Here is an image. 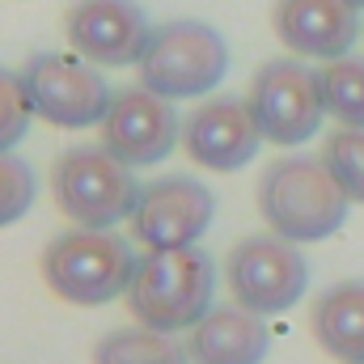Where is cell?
Returning a JSON list of instances; mask_svg holds the SVG:
<instances>
[{
    "mask_svg": "<svg viewBox=\"0 0 364 364\" xmlns=\"http://www.w3.org/2000/svg\"><path fill=\"white\" fill-rule=\"evenodd\" d=\"M352 199L326 170L322 157H279L259 178V212L272 225V233L305 246L326 242L343 229Z\"/></svg>",
    "mask_w": 364,
    "mask_h": 364,
    "instance_id": "cell-1",
    "label": "cell"
},
{
    "mask_svg": "<svg viewBox=\"0 0 364 364\" xmlns=\"http://www.w3.org/2000/svg\"><path fill=\"white\" fill-rule=\"evenodd\" d=\"M212 292H216V263L208 250L199 246L144 250L127 284V309L140 326L178 335L212 309Z\"/></svg>",
    "mask_w": 364,
    "mask_h": 364,
    "instance_id": "cell-2",
    "label": "cell"
},
{
    "mask_svg": "<svg viewBox=\"0 0 364 364\" xmlns=\"http://www.w3.org/2000/svg\"><path fill=\"white\" fill-rule=\"evenodd\" d=\"M136 263L140 259L132 255L127 237L114 229H68L43 250V279L60 301L97 309L127 296Z\"/></svg>",
    "mask_w": 364,
    "mask_h": 364,
    "instance_id": "cell-3",
    "label": "cell"
},
{
    "mask_svg": "<svg viewBox=\"0 0 364 364\" xmlns=\"http://www.w3.org/2000/svg\"><path fill=\"white\" fill-rule=\"evenodd\" d=\"M140 85L170 102H191L208 97L229 77V43L216 26L195 21V17H174L153 30L144 60L136 64Z\"/></svg>",
    "mask_w": 364,
    "mask_h": 364,
    "instance_id": "cell-4",
    "label": "cell"
},
{
    "mask_svg": "<svg viewBox=\"0 0 364 364\" xmlns=\"http://www.w3.org/2000/svg\"><path fill=\"white\" fill-rule=\"evenodd\" d=\"M51 195L77 229H114L132 220L140 203V182L102 144H81L60 153L51 166Z\"/></svg>",
    "mask_w": 364,
    "mask_h": 364,
    "instance_id": "cell-5",
    "label": "cell"
},
{
    "mask_svg": "<svg viewBox=\"0 0 364 364\" xmlns=\"http://www.w3.org/2000/svg\"><path fill=\"white\" fill-rule=\"evenodd\" d=\"M225 284L233 292V305H242L259 318H275V314H288L305 296L309 263L296 242H288L279 233H250L229 250Z\"/></svg>",
    "mask_w": 364,
    "mask_h": 364,
    "instance_id": "cell-6",
    "label": "cell"
},
{
    "mask_svg": "<svg viewBox=\"0 0 364 364\" xmlns=\"http://www.w3.org/2000/svg\"><path fill=\"white\" fill-rule=\"evenodd\" d=\"M255 123L263 140L275 149H296L322 132L326 102H322V77L305 60H267L246 93Z\"/></svg>",
    "mask_w": 364,
    "mask_h": 364,
    "instance_id": "cell-7",
    "label": "cell"
},
{
    "mask_svg": "<svg viewBox=\"0 0 364 364\" xmlns=\"http://www.w3.org/2000/svg\"><path fill=\"white\" fill-rule=\"evenodd\" d=\"M21 81L30 90L34 114L51 127H64V132L102 127V119L114 102L97 64L81 60V55H64V51L30 55L21 68Z\"/></svg>",
    "mask_w": 364,
    "mask_h": 364,
    "instance_id": "cell-8",
    "label": "cell"
},
{
    "mask_svg": "<svg viewBox=\"0 0 364 364\" xmlns=\"http://www.w3.org/2000/svg\"><path fill=\"white\" fill-rule=\"evenodd\" d=\"M212 220H216V195L199 178L166 174L140 186V203L132 212V237L144 250H182L199 246Z\"/></svg>",
    "mask_w": 364,
    "mask_h": 364,
    "instance_id": "cell-9",
    "label": "cell"
},
{
    "mask_svg": "<svg viewBox=\"0 0 364 364\" xmlns=\"http://www.w3.org/2000/svg\"><path fill=\"white\" fill-rule=\"evenodd\" d=\"M182 140V119L170 97L144 90H119L106 119H102V149L114 153L123 166H157L166 161Z\"/></svg>",
    "mask_w": 364,
    "mask_h": 364,
    "instance_id": "cell-10",
    "label": "cell"
},
{
    "mask_svg": "<svg viewBox=\"0 0 364 364\" xmlns=\"http://www.w3.org/2000/svg\"><path fill=\"white\" fill-rule=\"evenodd\" d=\"M153 30L157 26H149V13L136 0H77L64 21L73 55L97 68H136Z\"/></svg>",
    "mask_w": 364,
    "mask_h": 364,
    "instance_id": "cell-11",
    "label": "cell"
},
{
    "mask_svg": "<svg viewBox=\"0 0 364 364\" xmlns=\"http://www.w3.org/2000/svg\"><path fill=\"white\" fill-rule=\"evenodd\" d=\"M263 132L246 97H208L182 119V149L195 166L237 174L259 157Z\"/></svg>",
    "mask_w": 364,
    "mask_h": 364,
    "instance_id": "cell-12",
    "label": "cell"
},
{
    "mask_svg": "<svg viewBox=\"0 0 364 364\" xmlns=\"http://www.w3.org/2000/svg\"><path fill=\"white\" fill-rule=\"evenodd\" d=\"M275 38L296 60H343L360 38V17L348 0H275L272 4Z\"/></svg>",
    "mask_w": 364,
    "mask_h": 364,
    "instance_id": "cell-13",
    "label": "cell"
},
{
    "mask_svg": "<svg viewBox=\"0 0 364 364\" xmlns=\"http://www.w3.org/2000/svg\"><path fill=\"white\" fill-rule=\"evenodd\" d=\"M186 348L195 364H263L272 352V331L242 305H216L186 331Z\"/></svg>",
    "mask_w": 364,
    "mask_h": 364,
    "instance_id": "cell-14",
    "label": "cell"
},
{
    "mask_svg": "<svg viewBox=\"0 0 364 364\" xmlns=\"http://www.w3.org/2000/svg\"><path fill=\"white\" fill-rule=\"evenodd\" d=\"M309 331L331 360L364 364V279H339L318 292Z\"/></svg>",
    "mask_w": 364,
    "mask_h": 364,
    "instance_id": "cell-15",
    "label": "cell"
},
{
    "mask_svg": "<svg viewBox=\"0 0 364 364\" xmlns=\"http://www.w3.org/2000/svg\"><path fill=\"white\" fill-rule=\"evenodd\" d=\"M93 364H195L191 348L170 331L153 326H123L93 343Z\"/></svg>",
    "mask_w": 364,
    "mask_h": 364,
    "instance_id": "cell-16",
    "label": "cell"
},
{
    "mask_svg": "<svg viewBox=\"0 0 364 364\" xmlns=\"http://www.w3.org/2000/svg\"><path fill=\"white\" fill-rule=\"evenodd\" d=\"M318 77H322L326 114L339 127H364V60L360 55L331 60L326 68H318Z\"/></svg>",
    "mask_w": 364,
    "mask_h": 364,
    "instance_id": "cell-17",
    "label": "cell"
},
{
    "mask_svg": "<svg viewBox=\"0 0 364 364\" xmlns=\"http://www.w3.org/2000/svg\"><path fill=\"white\" fill-rule=\"evenodd\" d=\"M322 161L343 186V195L364 208V127H339L322 144Z\"/></svg>",
    "mask_w": 364,
    "mask_h": 364,
    "instance_id": "cell-18",
    "label": "cell"
},
{
    "mask_svg": "<svg viewBox=\"0 0 364 364\" xmlns=\"http://www.w3.org/2000/svg\"><path fill=\"white\" fill-rule=\"evenodd\" d=\"M34 119L38 114H34V102H30V90H26L21 73L0 68V153H13L26 140Z\"/></svg>",
    "mask_w": 364,
    "mask_h": 364,
    "instance_id": "cell-19",
    "label": "cell"
},
{
    "mask_svg": "<svg viewBox=\"0 0 364 364\" xmlns=\"http://www.w3.org/2000/svg\"><path fill=\"white\" fill-rule=\"evenodd\" d=\"M34 195H38V178H34L30 161L0 153V229L17 225L34 208Z\"/></svg>",
    "mask_w": 364,
    "mask_h": 364,
    "instance_id": "cell-20",
    "label": "cell"
},
{
    "mask_svg": "<svg viewBox=\"0 0 364 364\" xmlns=\"http://www.w3.org/2000/svg\"><path fill=\"white\" fill-rule=\"evenodd\" d=\"M348 4H352V9H356V13H360V9H364V0H348Z\"/></svg>",
    "mask_w": 364,
    "mask_h": 364,
    "instance_id": "cell-21",
    "label": "cell"
}]
</instances>
